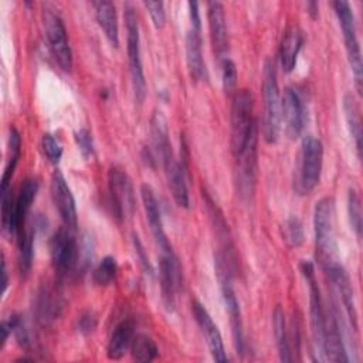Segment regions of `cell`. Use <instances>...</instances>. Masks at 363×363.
<instances>
[{
	"label": "cell",
	"mask_w": 363,
	"mask_h": 363,
	"mask_svg": "<svg viewBox=\"0 0 363 363\" xmlns=\"http://www.w3.org/2000/svg\"><path fill=\"white\" fill-rule=\"evenodd\" d=\"M257 143V122L254 119L252 95L247 89H237L233 95L230 115V147L237 159L251 145Z\"/></svg>",
	"instance_id": "1"
},
{
	"label": "cell",
	"mask_w": 363,
	"mask_h": 363,
	"mask_svg": "<svg viewBox=\"0 0 363 363\" xmlns=\"http://www.w3.org/2000/svg\"><path fill=\"white\" fill-rule=\"evenodd\" d=\"M38 191V180L28 177L26 179L17 194L13 196L11 191L3 193L1 196V227L6 234L17 238L27 221L31 204Z\"/></svg>",
	"instance_id": "2"
},
{
	"label": "cell",
	"mask_w": 363,
	"mask_h": 363,
	"mask_svg": "<svg viewBox=\"0 0 363 363\" xmlns=\"http://www.w3.org/2000/svg\"><path fill=\"white\" fill-rule=\"evenodd\" d=\"M214 267H216V275L220 284L223 301L225 305V311L230 318V326H231V335H233V343L235 347V352L242 356L245 352V342H244V326H242V318H241V309L240 303L235 295V291L233 288V278L230 271L228 258L224 254H217L214 257Z\"/></svg>",
	"instance_id": "3"
},
{
	"label": "cell",
	"mask_w": 363,
	"mask_h": 363,
	"mask_svg": "<svg viewBox=\"0 0 363 363\" xmlns=\"http://www.w3.org/2000/svg\"><path fill=\"white\" fill-rule=\"evenodd\" d=\"M313 233L318 258L325 268L335 262L336 235H335V200L320 199L313 210Z\"/></svg>",
	"instance_id": "4"
},
{
	"label": "cell",
	"mask_w": 363,
	"mask_h": 363,
	"mask_svg": "<svg viewBox=\"0 0 363 363\" xmlns=\"http://www.w3.org/2000/svg\"><path fill=\"white\" fill-rule=\"evenodd\" d=\"M262 77V136L267 143H275L281 130V96L275 64L269 58H267L264 62Z\"/></svg>",
	"instance_id": "5"
},
{
	"label": "cell",
	"mask_w": 363,
	"mask_h": 363,
	"mask_svg": "<svg viewBox=\"0 0 363 363\" xmlns=\"http://www.w3.org/2000/svg\"><path fill=\"white\" fill-rule=\"evenodd\" d=\"M125 26H126V48L130 82L136 102L142 104L146 96V81L140 58V37L138 16L132 4H125Z\"/></svg>",
	"instance_id": "6"
},
{
	"label": "cell",
	"mask_w": 363,
	"mask_h": 363,
	"mask_svg": "<svg viewBox=\"0 0 363 363\" xmlns=\"http://www.w3.org/2000/svg\"><path fill=\"white\" fill-rule=\"evenodd\" d=\"M335 14L337 17L345 48L347 54V61L354 78V86L357 94H362V81H363V67H362V51L357 40V31H356V23H354V14L347 1H335L332 3Z\"/></svg>",
	"instance_id": "7"
},
{
	"label": "cell",
	"mask_w": 363,
	"mask_h": 363,
	"mask_svg": "<svg viewBox=\"0 0 363 363\" xmlns=\"http://www.w3.org/2000/svg\"><path fill=\"white\" fill-rule=\"evenodd\" d=\"M322 142L313 136H306L301 145L298 173L295 177V190L299 194H308L318 186L322 172Z\"/></svg>",
	"instance_id": "8"
},
{
	"label": "cell",
	"mask_w": 363,
	"mask_h": 363,
	"mask_svg": "<svg viewBox=\"0 0 363 363\" xmlns=\"http://www.w3.org/2000/svg\"><path fill=\"white\" fill-rule=\"evenodd\" d=\"M43 27L51 55L60 68L69 72L72 68V52L62 18L50 6L43 7Z\"/></svg>",
	"instance_id": "9"
},
{
	"label": "cell",
	"mask_w": 363,
	"mask_h": 363,
	"mask_svg": "<svg viewBox=\"0 0 363 363\" xmlns=\"http://www.w3.org/2000/svg\"><path fill=\"white\" fill-rule=\"evenodd\" d=\"M108 189L111 196L112 210L119 220L130 217L136 207L135 191L132 180L128 173L116 166H112L108 172Z\"/></svg>",
	"instance_id": "10"
},
{
	"label": "cell",
	"mask_w": 363,
	"mask_h": 363,
	"mask_svg": "<svg viewBox=\"0 0 363 363\" xmlns=\"http://www.w3.org/2000/svg\"><path fill=\"white\" fill-rule=\"evenodd\" d=\"M50 255L58 274L71 272L78 261V244L72 230L64 227L57 230L50 240Z\"/></svg>",
	"instance_id": "11"
},
{
	"label": "cell",
	"mask_w": 363,
	"mask_h": 363,
	"mask_svg": "<svg viewBox=\"0 0 363 363\" xmlns=\"http://www.w3.org/2000/svg\"><path fill=\"white\" fill-rule=\"evenodd\" d=\"M159 162L164 169V174L167 179L169 189L172 191L173 200L179 207L187 208L190 206L187 182H186V172L183 164L177 160L172 145L164 147L159 155Z\"/></svg>",
	"instance_id": "12"
},
{
	"label": "cell",
	"mask_w": 363,
	"mask_h": 363,
	"mask_svg": "<svg viewBox=\"0 0 363 363\" xmlns=\"http://www.w3.org/2000/svg\"><path fill=\"white\" fill-rule=\"evenodd\" d=\"M140 196H142V203H143V208H145V213H146V220L149 223L152 235H153L156 247L159 250V255L174 254V251L172 248V244H170V241H169V238L164 233L159 201L155 196L153 189L149 184H142Z\"/></svg>",
	"instance_id": "13"
},
{
	"label": "cell",
	"mask_w": 363,
	"mask_h": 363,
	"mask_svg": "<svg viewBox=\"0 0 363 363\" xmlns=\"http://www.w3.org/2000/svg\"><path fill=\"white\" fill-rule=\"evenodd\" d=\"M50 191L52 203L64 223V225L69 230L77 228V206L71 189L60 170H55L51 176Z\"/></svg>",
	"instance_id": "14"
},
{
	"label": "cell",
	"mask_w": 363,
	"mask_h": 363,
	"mask_svg": "<svg viewBox=\"0 0 363 363\" xmlns=\"http://www.w3.org/2000/svg\"><path fill=\"white\" fill-rule=\"evenodd\" d=\"M281 119L284 121L285 133L291 139H296L305 126V105L299 92L286 86L281 99Z\"/></svg>",
	"instance_id": "15"
},
{
	"label": "cell",
	"mask_w": 363,
	"mask_h": 363,
	"mask_svg": "<svg viewBox=\"0 0 363 363\" xmlns=\"http://www.w3.org/2000/svg\"><path fill=\"white\" fill-rule=\"evenodd\" d=\"M191 312H193V316H194V320H196L197 326L200 328V332H201L203 337L206 339V343L208 346L211 357L217 363L227 362V354H225L221 333H220L217 325L214 323L213 318L207 312V309L199 301L193 299L191 301Z\"/></svg>",
	"instance_id": "16"
},
{
	"label": "cell",
	"mask_w": 363,
	"mask_h": 363,
	"mask_svg": "<svg viewBox=\"0 0 363 363\" xmlns=\"http://www.w3.org/2000/svg\"><path fill=\"white\" fill-rule=\"evenodd\" d=\"M159 278L162 299L167 309H173L182 285V269L176 254L159 255Z\"/></svg>",
	"instance_id": "17"
},
{
	"label": "cell",
	"mask_w": 363,
	"mask_h": 363,
	"mask_svg": "<svg viewBox=\"0 0 363 363\" xmlns=\"http://www.w3.org/2000/svg\"><path fill=\"white\" fill-rule=\"evenodd\" d=\"M207 21L210 31V41L213 52L217 57L218 62L227 58L228 51V33L224 16V7L220 1L207 3Z\"/></svg>",
	"instance_id": "18"
},
{
	"label": "cell",
	"mask_w": 363,
	"mask_h": 363,
	"mask_svg": "<svg viewBox=\"0 0 363 363\" xmlns=\"http://www.w3.org/2000/svg\"><path fill=\"white\" fill-rule=\"evenodd\" d=\"M323 269L328 274L332 285L335 286L336 292L340 296L345 311L352 322V328L356 330L357 329V312H356L353 286H352V282H350V278H349L346 269L337 261L326 265Z\"/></svg>",
	"instance_id": "19"
},
{
	"label": "cell",
	"mask_w": 363,
	"mask_h": 363,
	"mask_svg": "<svg viewBox=\"0 0 363 363\" xmlns=\"http://www.w3.org/2000/svg\"><path fill=\"white\" fill-rule=\"evenodd\" d=\"M320 353L329 362H336V363L340 362L342 363V362L349 360L346 350H345L343 340H342V332H340V326L337 322V316H336V312L333 311V308H329V311H326L323 343H322Z\"/></svg>",
	"instance_id": "20"
},
{
	"label": "cell",
	"mask_w": 363,
	"mask_h": 363,
	"mask_svg": "<svg viewBox=\"0 0 363 363\" xmlns=\"http://www.w3.org/2000/svg\"><path fill=\"white\" fill-rule=\"evenodd\" d=\"M201 31L190 28L186 34V61L190 77L194 82L207 81L208 74L206 62L203 60V47H201Z\"/></svg>",
	"instance_id": "21"
},
{
	"label": "cell",
	"mask_w": 363,
	"mask_h": 363,
	"mask_svg": "<svg viewBox=\"0 0 363 363\" xmlns=\"http://www.w3.org/2000/svg\"><path fill=\"white\" fill-rule=\"evenodd\" d=\"M135 337V323L130 319H125L121 323H118L111 333L106 354L111 360H119L128 350V347L132 345V340Z\"/></svg>",
	"instance_id": "22"
},
{
	"label": "cell",
	"mask_w": 363,
	"mask_h": 363,
	"mask_svg": "<svg viewBox=\"0 0 363 363\" xmlns=\"http://www.w3.org/2000/svg\"><path fill=\"white\" fill-rule=\"evenodd\" d=\"M95 16L99 27L102 28L106 40L111 45L118 47L119 44V27H118V17L115 4L111 1H94Z\"/></svg>",
	"instance_id": "23"
},
{
	"label": "cell",
	"mask_w": 363,
	"mask_h": 363,
	"mask_svg": "<svg viewBox=\"0 0 363 363\" xmlns=\"http://www.w3.org/2000/svg\"><path fill=\"white\" fill-rule=\"evenodd\" d=\"M303 43L302 33L296 27L285 31L279 45V62L284 72H291L296 65V58Z\"/></svg>",
	"instance_id": "24"
},
{
	"label": "cell",
	"mask_w": 363,
	"mask_h": 363,
	"mask_svg": "<svg viewBox=\"0 0 363 363\" xmlns=\"http://www.w3.org/2000/svg\"><path fill=\"white\" fill-rule=\"evenodd\" d=\"M62 302L60 295L51 288H43L35 301V315L40 323L48 325L60 316Z\"/></svg>",
	"instance_id": "25"
},
{
	"label": "cell",
	"mask_w": 363,
	"mask_h": 363,
	"mask_svg": "<svg viewBox=\"0 0 363 363\" xmlns=\"http://www.w3.org/2000/svg\"><path fill=\"white\" fill-rule=\"evenodd\" d=\"M35 224L27 221L23 233L17 237L18 244V271L23 277L28 275L34 258V237H35Z\"/></svg>",
	"instance_id": "26"
},
{
	"label": "cell",
	"mask_w": 363,
	"mask_h": 363,
	"mask_svg": "<svg viewBox=\"0 0 363 363\" xmlns=\"http://www.w3.org/2000/svg\"><path fill=\"white\" fill-rule=\"evenodd\" d=\"M20 153H21V138H20L18 130L14 126H11L10 135H9V159H7V163H6L3 174H1L0 194L10 191V182L13 179L16 166L18 163Z\"/></svg>",
	"instance_id": "27"
},
{
	"label": "cell",
	"mask_w": 363,
	"mask_h": 363,
	"mask_svg": "<svg viewBox=\"0 0 363 363\" xmlns=\"http://www.w3.org/2000/svg\"><path fill=\"white\" fill-rule=\"evenodd\" d=\"M343 111H345L349 133L354 140L356 153H357V157L360 159L362 157V119H360L359 108L350 94H346L343 96Z\"/></svg>",
	"instance_id": "28"
},
{
	"label": "cell",
	"mask_w": 363,
	"mask_h": 363,
	"mask_svg": "<svg viewBox=\"0 0 363 363\" xmlns=\"http://www.w3.org/2000/svg\"><path fill=\"white\" fill-rule=\"evenodd\" d=\"M274 335L277 340L278 354L282 362H291V342H289V333L286 329V320L284 311L277 306L274 311Z\"/></svg>",
	"instance_id": "29"
},
{
	"label": "cell",
	"mask_w": 363,
	"mask_h": 363,
	"mask_svg": "<svg viewBox=\"0 0 363 363\" xmlns=\"http://www.w3.org/2000/svg\"><path fill=\"white\" fill-rule=\"evenodd\" d=\"M130 353H132L133 360L140 362V363H146V362H152L157 357L159 349H157L155 340L150 336L138 335L132 340Z\"/></svg>",
	"instance_id": "30"
},
{
	"label": "cell",
	"mask_w": 363,
	"mask_h": 363,
	"mask_svg": "<svg viewBox=\"0 0 363 363\" xmlns=\"http://www.w3.org/2000/svg\"><path fill=\"white\" fill-rule=\"evenodd\" d=\"M116 272H118L116 259L111 255H106L99 261V264L94 269L92 281L98 286H106V285L112 284V281L116 277Z\"/></svg>",
	"instance_id": "31"
},
{
	"label": "cell",
	"mask_w": 363,
	"mask_h": 363,
	"mask_svg": "<svg viewBox=\"0 0 363 363\" xmlns=\"http://www.w3.org/2000/svg\"><path fill=\"white\" fill-rule=\"evenodd\" d=\"M282 235H284L285 242L291 248L301 247L303 244V240H305L303 227H302L301 220L295 216H291L289 218H286L284 225H282Z\"/></svg>",
	"instance_id": "32"
},
{
	"label": "cell",
	"mask_w": 363,
	"mask_h": 363,
	"mask_svg": "<svg viewBox=\"0 0 363 363\" xmlns=\"http://www.w3.org/2000/svg\"><path fill=\"white\" fill-rule=\"evenodd\" d=\"M347 214L356 237L360 238L362 237V204H360V197L354 189H350L347 193Z\"/></svg>",
	"instance_id": "33"
},
{
	"label": "cell",
	"mask_w": 363,
	"mask_h": 363,
	"mask_svg": "<svg viewBox=\"0 0 363 363\" xmlns=\"http://www.w3.org/2000/svg\"><path fill=\"white\" fill-rule=\"evenodd\" d=\"M221 67V82H223V89L227 95H234V92L237 91V68L235 64L230 60L225 58L220 62Z\"/></svg>",
	"instance_id": "34"
},
{
	"label": "cell",
	"mask_w": 363,
	"mask_h": 363,
	"mask_svg": "<svg viewBox=\"0 0 363 363\" xmlns=\"http://www.w3.org/2000/svg\"><path fill=\"white\" fill-rule=\"evenodd\" d=\"M41 149L45 155V157L52 163L57 164L62 156V147L58 142V139H55L54 135L51 133H44L41 138Z\"/></svg>",
	"instance_id": "35"
},
{
	"label": "cell",
	"mask_w": 363,
	"mask_h": 363,
	"mask_svg": "<svg viewBox=\"0 0 363 363\" xmlns=\"http://www.w3.org/2000/svg\"><path fill=\"white\" fill-rule=\"evenodd\" d=\"M75 143L84 157H91L95 153V145L92 133L86 128H81L74 133Z\"/></svg>",
	"instance_id": "36"
},
{
	"label": "cell",
	"mask_w": 363,
	"mask_h": 363,
	"mask_svg": "<svg viewBox=\"0 0 363 363\" xmlns=\"http://www.w3.org/2000/svg\"><path fill=\"white\" fill-rule=\"evenodd\" d=\"M143 6L146 7L153 26L156 28H162L166 23V11H164V4L162 1H145Z\"/></svg>",
	"instance_id": "37"
},
{
	"label": "cell",
	"mask_w": 363,
	"mask_h": 363,
	"mask_svg": "<svg viewBox=\"0 0 363 363\" xmlns=\"http://www.w3.org/2000/svg\"><path fill=\"white\" fill-rule=\"evenodd\" d=\"M96 323H98L96 316H95L91 311H86V312H84V313H81V315L78 316L77 328H78L79 333H82V335H89L91 332L95 330Z\"/></svg>",
	"instance_id": "38"
},
{
	"label": "cell",
	"mask_w": 363,
	"mask_h": 363,
	"mask_svg": "<svg viewBox=\"0 0 363 363\" xmlns=\"http://www.w3.org/2000/svg\"><path fill=\"white\" fill-rule=\"evenodd\" d=\"M189 14H190V23L191 28L201 31V18H200V11H199V3L197 1H189Z\"/></svg>",
	"instance_id": "39"
},
{
	"label": "cell",
	"mask_w": 363,
	"mask_h": 363,
	"mask_svg": "<svg viewBox=\"0 0 363 363\" xmlns=\"http://www.w3.org/2000/svg\"><path fill=\"white\" fill-rule=\"evenodd\" d=\"M133 245H135L136 255H138V258L140 259V264H142V265H143V268L147 271V274H152V265H150V262H149L147 257L145 255L143 247H142V244H140V241H139V238H138L136 235L133 237Z\"/></svg>",
	"instance_id": "40"
},
{
	"label": "cell",
	"mask_w": 363,
	"mask_h": 363,
	"mask_svg": "<svg viewBox=\"0 0 363 363\" xmlns=\"http://www.w3.org/2000/svg\"><path fill=\"white\" fill-rule=\"evenodd\" d=\"M7 284H9V278H7V269H6V261L4 257L1 259V294L6 292L7 289Z\"/></svg>",
	"instance_id": "41"
}]
</instances>
